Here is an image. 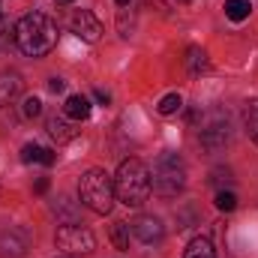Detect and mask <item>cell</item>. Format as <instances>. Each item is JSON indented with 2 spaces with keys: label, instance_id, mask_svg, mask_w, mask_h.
<instances>
[{
  "label": "cell",
  "instance_id": "cell-1",
  "mask_svg": "<svg viewBox=\"0 0 258 258\" xmlns=\"http://www.w3.org/2000/svg\"><path fill=\"white\" fill-rule=\"evenodd\" d=\"M12 39L21 48V54H27V57H45L57 45V24L45 12H27V15H21L15 21Z\"/></svg>",
  "mask_w": 258,
  "mask_h": 258
},
{
  "label": "cell",
  "instance_id": "cell-2",
  "mask_svg": "<svg viewBox=\"0 0 258 258\" xmlns=\"http://www.w3.org/2000/svg\"><path fill=\"white\" fill-rule=\"evenodd\" d=\"M114 195L126 207H141L150 195V168L141 159H123L114 174Z\"/></svg>",
  "mask_w": 258,
  "mask_h": 258
},
{
  "label": "cell",
  "instance_id": "cell-3",
  "mask_svg": "<svg viewBox=\"0 0 258 258\" xmlns=\"http://www.w3.org/2000/svg\"><path fill=\"white\" fill-rule=\"evenodd\" d=\"M186 186V165L177 153L165 150L156 156L153 168H150V189L159 195V198H174Z\"/></svg>",
  "mask_w": 258,
  "mask_h": 258
},
{
  "label": "cell",
  "instance_id": "cell-4",
  "mask_svg": "<svg viewBox=\"0 0 258 258\" xmlns=\"http://www.w3.org/2000/svg\"><path fill=\"white\" fill-rule=\"evenodd\" d=\"M78 198L84 207H90L93 213L105 216L111 213L117 195H114V177H108L102 168H90L87 174H81V183H78Z\"/></svg>",
  "mask_w": 258,
  "mask_h": 258
},
{
  "label": "cell",
  "instance_id": "cell-5",
  "mask_svg": "<svg viewBox=\"0 0 258 258\" xmlns=\"http://www.w3.org/2000/svg\"><path fill=\"white\" fill-rule=\"evenodd\" d=\"M54 240H57V246L63 249L66 255H87V252L96 249V237H93V231H87V228H81V225H75V222L60 225Z\"/></svg>",
  "mask_w": 258,
  "mask_h": 258
},
{
  "label": "cell",
  "instance_id": "cell-6",
  "mask_svg": "<svg viewBox=\"0 0 258 258\" xmlns=\"http://www.w3.org/2000/svg\"><path fill=\"white\" fill-rule=\"evenodd\" d=\"M69 30L81 39V42H99L102 39V21L90 12V9H75L69 15Z\"/></svg>",
  "mask_w": 258,
  "mask_h": 258
},
{
  "label": "cell",
  "instance_id": "cell-7",
  "mask_svg": "<svg viewBox=\"0 0 258 258\" xmlns=\"http://www.w3.org/2000/svg\"><path fill=\"white\" fill-rule=\"evenodd\" d=\"M30 249V234L18 225L0 231V258H24Z\"/></svg>",
  "mask_w": 258,
  "mask_h": 258
},
{
  "label": "cell",
  "instance_id": "cell-8",
  "mask_svg": "<svg viewBox=\"0 0 258 258\" xmlns=\"http://www.w3.org/2000/svg\"><path fill=\"white\" fill-rule=\"evenodd\" d=\"M129 231L135 234V240L138 243H144V246H156V243H162V237H165V228H162V222L156 219V216H138V219H132L129 222Z\"/></svg>",
  "mask_w": 258,
  "mask_h": 258
},
{
  "label": "cell",
  "instance_id": "cell-9",
  "mask_svg": "<svg viewBox=\"0 0 258 258\" xmlns=\"http://www.w3.org/2000/svg\"><path fill=\"white\" fill-rule=\"evenodd\" d=\"M201 144L207 150H219L228 144V120L222 114H213L204 126H201Z\"/></svg>",
  "mask_w": 258,
  "mask_h": 258
},
{
  "label": "cell",
  "instance_id": "cell-10",
  "mask_svg": "<svg viewBox=\"0 0 258 258\" xmlns=\"http://www.w3.org/2000/svg\"><path fill=\"white\" fill-rule=\"evenodd\" d=\"M45 129H48V135H51L57 144H69V141L78 135V129L72 126V123L66 120L63 114H48V120H45Z\"/></svg>",
  "mask_w": 258,
  "mask_h": 258
},
{
  "label": "cell",
  "instance_id": "cell-11",
  "mask_svg": "<svg viewBox=\"0 0 258 258\" xmlns=\"http://www.w3.org/2000/svg\"><path fill=\"white\" fill-rule=\"evenodd\" d=\"M186 69H189V75H207L210 72V57H207V51L204 48H198L192 45L189 51H186Z\"/></svg>",
  "mask_w": 258,
  "mask_h": 258
},
{
  "label": "cell",
  "instance_id": "cell-12",
  "mask_svg": "<svg viewBox=\"0 0 258 258\" xmlns=\"http://www.w3.org/2000/svg\"><path fill=\"white\" fill-rule=\"evenodd\" d=\"M21 162H42V165H54L57 162V156H54V150H48V147H39V144H24V150H21Z\"/></svg>",
  "mask_w": 258,
  "mask_h": 258
},
{
  "label": "cell",
  "instance_id": "cell-13",
  "mask_svg": "<svg viewBox=\"0 0 258 258\" xmlns=\"http://www.w3.org/2000/svg\"><path fill=\"white\" fill-rule=\"evenodd\" d=\"M21 93V75L18 72H3L0 75V102H12Z\"/></svg>",
  "mask_w": 258,
  "mask_h": 258
},
{
  "label": "cell",
  "instance_id": "cell-14",
  "mask_svg": "<svg viewBox=\"0 0 258 258\" xmlns=\"http://www.w3.org/2000/svg\"><path fill=\"white\" fill-rule=\"evenodd\" d=\"M63 111H66V117H72V120H87L90 117V99L81 96V93H75V96L66 99Z\"/></svg>",
  "mask_w": 258,
  "mask_h": 258
},
{
  "label": "cell",
  "instance_id": "cell-15",
  "mask_svg": "<svg viewBox=\"0 0 258 258\" xmlns=\"http://www.w3.org/2000/svg\"><path fill=\"white\" fill-rule=\"evenodd\" d=\"M183 258H216V249H213V240L210 237H195L189 240Z\"/></svg>",
  "mask_w": 258,
  "mask_h": 258
},
{
  "label": "cell",
  "instance_id": "cell-16",
  "mask_svg": "<svg viewBox=\"0 0 258 258\" xmlns=\"http://www.w3.org/2000/svg\"><path fill=\"white\" fill-rule=\"evenodd\" d=\"M252 12V3L249 0H225V15L231 21H246Z\"/></svg>",
  "mask_w": 258,
  "mask_h": 258
},
{
  "label": "cell",
  "instance_id": "cell-17",
  "mask_svg": "<svg viewBox=\"0 0 258 258\" xmlns=\"http://www.w3.org/2000/svg\"><path fill=\"white\" fill-rule=\"evenodd\" d=\"M243 123H246V132H249V138L258 144V99L252 102H246V108H243Z\"/></svg>",
  "mask_w": 258,
  "mask_h": 258
},
{
  "label": "cell",
  "instance_id": "cell-18",
  "mask_svg": "<svg viewBox=\"0 0 258 258\" xmlns=\"http://www.w3.org/2000/svg\"><path fill=\"white\" fill-rule=\"evenodd\" d=\"M111 243L117 249H129V222H114L111 225Z\"/></svg>",
  "mask_w": 258,
  "mask_h": 258
},
{
  "label": "cell",
  "instance_id": "cell-19",
  "mask_svg": "<svg viewBox=\"0 0 258 258\" xmlns=\"http://www.w3.org/2000/svg\"><path fill=\"white\" fill-rule=\"evenodd\" d=\"M180 105H183L180 93H168V96H162V99H159V105H156V108H159V114H165V117H168V114H177V111H180Z\"/></svg>",
  "mask_w": 258,
  "mask_h": 258
},
{
  "label": "cell",
  "instance_id": "cell-20",
  "mask_svg": "<svg viewBox=\"0 0 258 258\" xmlns=\"http://www.w3.org/2000/svg\"><path fill=\"white\" fill-rule=\"evenodd\" d=\"M213 204H216L219 210L231 213V210L237 207V195H234V192H228V189H219V192H216V201H213Z\"/></svg>",
  "mask_w": 258,
  "mask_h": 258
},
{
  "label": "cell",
  "instance_id": "cell-21",
  "mask_svg": "<svg viewBox=\"0 0 258 258\" xmlns=\"http://www.w3.org/2000/svg\"><path fill=\"white\" fill-rule=\"evenodd\" d=\"M54 213H60L66 222H75V219H78V210L72 207V201H69V198H57V204H54Z\"/></svg>",
  "mask_w": 258,
  "mask_h": 258
},
{
  "label": "cell",
  "instance_id": "cell-22",
  "mask_svg": "<svg viewBox=\"0 0 258 258\" xmlns=\"http://www.w3.org/2000/svg\"><path fill=\"white\" fill-rule=\"evenodd\" d=\"M42 114V102L36 96H27L24 99V117H39Z\"/></svg>",
  "mask_w": 258,
  "mask_h": 258
},
{
  "label": "cell",
  "instance_id": "cell-23",
  "mask_svg": "<svg viewBox=\"0 0 258 258\" xmlns=\"http://www.w3.org/2000/svg\"><path fill=\"white\" fill-rule=\"evenodd\" d=\"M117 27H120V33H123V36H132V30H135V21H132V15L126 18V9L120 12V18H117Z\"/></svg>",
  "mask_w": 258,
  "mask_h": 258
},
{
  "label": "cell",
  "instance_id": "cell-24",
  "mask_svg": "<svg viewBox=\"0 0 258 258\" xmlns=\"http://www.w3.org/2000/svg\"><path fill=\"white\" fill-rule=\"evenodd\" d=\"M9 42V21L3 18V12H0V48Z\"/></svg>",
  "mask_w": 258,
  "mask_h": 258
},
{
  "label": "cell",
  "instance_id": "cell-25",
  "mask_svg": "<svg viewBox=\"0 0 258 258\" xmlns=\"http://www.w3.org/2000/svg\"><path fill=\"white\" fill-rule=\"evenodd\" d=\"M48 90H51V93H63V90H66V81H63V78H57V75H54V78L48 81Z\"/></svg>",
  "mask_w": 258,
  "mask_h": 258
},
{
  "label": "cell",
  "instance_id": "cell-26",
  "mask_svg": "<svg viewBox=\"0 0 258 258\" xmlns=\"http://www.w3.org/2000/svg\"><path fill=\"white\" fill-rule=\"evenodd\" d=\"M33 189H36V192L42 195V192H45V189H48V177H39V180H36V186H33Z\"/></svg>",
  "mask_w": 258,
  "mask_h": 258
},
{
  "label": "cell",
  "instance_id": "cell-27",
  "mask_svg": "<svg viewBox=\"0 0 258 258\" xmlns=\"http://www.w3.org/2000/svg\"><path fill=\"white\" fill-rule=\"evenodd\" d=\"M93 96H96V102H102V105H108V99H111V96H108V93H105V90H96V93H93Z\"/></svg>",
  "mask_w": 258,
  "mask_h": 258
},
{
  "label": "cell",
  "instance_id": "cell-28",
  "mask_svg": "<svg viewBox=\"0 0 258 258\" xmlns=\"http://www.w3.org/2000/svg\"><path fill=\"white\" fill-rule=\"evenodd\" d=\"M129 3H132V0H117V6H123V9H126Z\"/></svg>",
  "mask_w": 258,
  "mask_h": 258
},
{
  "label": "cell",
  "instance_id": "cell-29",
  "mask_svg": "<svg viewBox=\"0 0 258 258\" xmlns=\"http://www.w3.org/2000/svg\"><path fill=\"white\" fill-rule=\"evenodd\" d=\"M54 3H60V6H69V3H72V0H54Z\"/></svg>",
  "mask_w": 258,
  "mask_h": 258
}]
</instances>
